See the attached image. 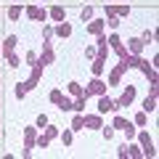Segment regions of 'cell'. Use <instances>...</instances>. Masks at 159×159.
<instances>
[{
  "mask_svg": "<svg viewBox=\"0 0 159 159\" xmlns=\"http://www.w3.org/2000/svg\"><path fill=\"white\" fill-rule=\"evenodd\" d=\"M138 141H141V154H143V157H154V154H157V148H154V141H151V135H148L146 130L138 133Z\"/></svg>",
  "mask_w": 159,
  "mask_h": 159,
  "instance_id": "cell-1",
  "label": "cell"
},
{
  "mask_svg": "<svg viewBox=\"0 0 159 159\" xmlns=\"http://www.w3.org/2000/svg\"><path fill=\"white\" fill-rule=\"evenodd\" d=\"M85 93H88V96H103V93H106V82H103L101 77H93L90 82H88Z\"/></svg>",
  "mask_w": 159,
  "mask_h": 159,
  "instance_id": "cell-2",
  "label": "cell"
},
{
  "mask_svg": "<svg viewBox=\"0 0 159 159\" xmlns=\"http://www.w3.org/2000/svg\"><path fill=\"white\" fill-rule=\"evenodd\" d=\"M133 98H135V85H127L122 90V96H119V101H114V103H117V109H122V106H130Z\"/></svg>",
  "mask_w": 159,
  "mask_h": 159,
  "instance_id": "cell-3",
  "label": "cell"
},
{
  "mask_svg": "<svg viewBox=\"0 0 159 159\" xmlns=\"http://www.w3.org/2000/svg\"><path fill=\"white\" fill-rule=\"evenodd\" d=\"M109 111H117V103L111 101V98H106V93L103 96H98V114H109Z\"/></svg>",
  "mask_w": 159,
  "mask_h": 159,
  "instance_id": "cell-4",
  "label": "cell"
},
{
  "mask_svg": "<svg viewBox=\"0 0 159 159\" xmlns=\"http://www.w3.org/2000/svg\"><path fill=\"white\" fill-rule=\"evenodd\" d=\"M85 127H88V130H101V127H103L101 114H85Z\"/></svg>",
  "mask_w": 159,
  "mask_h": 159,
  "instance_id": "cell-5",
  "label": "cell"
},
{
  "mask_svg": "<svg viewBox=\"0 0 159 159\" xmlns=\"http://www.w3.org/2000/svg\"><path fill=\"white\" fill-rule=\"evenodd\" d=\"M27 16L34 19V21H45V19H48V11H45V8H40V6H29V8H27Z\"/></svg>",
  "mask_w": 159,
  "mask_h": 159,
  "instance_id": "cell-6",
  "label": "cell"
},
{
  "mask_svg": "<svg viewBox=\"0 0 159 159\" xmlns=\"http://www.w3.org/2000/svg\"><path fill=\"white\" fill-rule=\"evenodd\" d=\"M106 43H109V45H111L114 51L119 53V58H122V56H127V48H125V43H122V40H119V34H111V37H109Z\"/></svg>",
  "mask_w": 159,
  "mask_h": 159,
  "instance_id": "cell-7",
  "label": "cell"
},
{
  "mask_svg": "<svg viewBox=\"0 0 159 159\" xmlns=\"http://www.w3.org/2000/svg\"><path fill=\"white\" fill-rule=\"evenodd\" d=\"M143 45H146V43H143L141 37H133V40H127V51H130L133 56H141V53H143Z\"/></svg>",
  "mask_w": 159,
  "mask_h": 159,
  "instance_id": "cell-8",
  "label": "cell"
},
{
  "mask_svg": "<svg viewBox=\"0 0 159 159\" xmlns=\"http://www.w3.org/2000/svg\"><path fill=\"white\" fill-rule=\"evenodd\" d=\"M122 74H125V64L119 61V66L114 69L111 74H109V85H119V80H122Z\"/></svg>",
  "mask_w": 159,
  "mask_h": 159,
  "instance_id": "cell-9",
  "label": "cell"
},
{
  "mask_svg": "<svg viewBox=\"0 0 159 159\" xmlns=\"http://www.w3.org/2000/svg\"><path fill=\"white\" fill-rule=\"evenodd\" d=\"M16 43H19V37H16V34H8V37H6V43H3V48H0V51H3V56H6V53H13Z\"/></svg>",
  "mask_w": 159,
  "mask_h": 159,
  "instance_id": "cell-10",
  "label": "cell"
},
{
  "mask_svg": "<svg viewBox=\"0 0 159 159\" xmlns=\"http://www.w3.org/2000/svg\"><path fill=\"white\" fill-rule=\"evenodd\" d=\"M90 69H93V77H101L103 69H106V58H98V56H96V58H93V66H90Z\"/></svg>",
  "mask_w": 159,
  "mask_h": 159,
  "instance_id": "cell-11",
  "label": "cell"
},
{
  "mask_svg": "<svg viewBox=\"0 0 159 159\" xmlns=\"http://www.w3.org/2000/svg\"><path fill=\"white\" fill-rule=\"evenodd\" d=\"M103 27H106V21L96 19V21H90V24H88V32H90V34H96V37H98V34H103Z\"/></svg>",
  "mask_w": 159,
  "mask_h": 159,
  "instance_id": "cell-12",
  "label": "cell"
},
{
  "mask_svg": "<svg viewBox=\"0 0 159 159\" xmlns=\"http://www.w3.org/2000/svg\"><path fill=\"white\" fill-rule=\"evenodd\" d=\"M66 90H69V96H74V98H80V96H88V93H85V88L80 85V82H69V85H66Z\"/></svg>",
  "mask_w": 159,
  "mask_h": 159,
  "instance_id": "cell-13",
  "label": "cell"
},
{
  "mask_svg": "<svg viewBox=\"0 0 159 159\" xmlns=\"http://www.w3.org/2000/svg\"><path fill=\"white\" fill-rule=\"evenodd\" d=\"M48 16H51L53 21H64V19H66V11H64L61 6H53L51 11H48Z\"/></svg>",
  "mask_w": 159,
  "mask_h": 159,
  "instance_id": "cell-14",
  "label": "cell"
},
{
  "mask_svg": "<svg viewBox=\"0 0 159 159\" xmlns=\"http://www.w3.org/2000/svg\"><path fill=\"white\" fill-rule=\"evenodd\" d=\"M69 127H72V130H85V114H74V117H72V125H69Z\"/></svg>",
  "mask_w": 159,
  "mask_h": 159,
  "instance_id": "cell-15",
  "label": "cell"
},
{
  "mask_svg": "<svg viewBox=\"0 0 159 159\" xmlns=\"http://www.w3.org/2000/svg\"><path fill=\"white\" fill-rule=\"evenodd\" d=\"M106 19H109L106 24H109L111 29H117V27H119V16L114 13V8H111V6H106Z\"/></svg>",
  "mask_w": 159,
  "mask_h": 159,
  "instance_id": "cell-16",
  "label": "cell"
},
{
  "mask_svg": "<svg viewBox=\"0 0 159 159\" xmlns=\"http://www.w3.org/2000/svg\"><path fill=\"white\" fill-rule=\"evenodd\" d=\"M53 32H56L58 37H69V34H72V24H66V21H58V27L53 29Z\"/></svg>",
  "mask_w": 159,
  "mask_h": 159,
  "instance_id": "cell-17",
  "label": "cell"
},
{
  "mask_svg": "<svg viewBox=\"0 0 159 159\" xmlns=\"http://www.w3.org/2000/svg\"><path fill=\"white\" fill-rule=\"evenodd\" d=\"M24 146L34 148V127H24Z\"/></svg>",
  "mask_w": 159,
  "mask_h": 159,
  "instance_id": "cell-18",
  "label": "cell"
},
{
  "mask_svg": "<svg viewBox=\"0 0 159 159\" xmlns=\"http://www.w3.org/2000/svg\"><path fill=\"white\" fill-rule=\"evenodd\" d=\"M56 106H58V111H74V101L72 98H64V96H61V101Z\"/></svg>",
  "mask_w": 159,
  "mask_h": 159,
  "instance_id": "cell-19",
  "label": "cell"
},
{
  "mask_svg": "<svg viewBox=\"0 0 159 159\" xmlns=\"http://www.w3.org/2000/svg\"><path fill=\"white\" fill-rule=\"evenodd\" d=\"M154 109H157V96H148L146 101H143V111H146V114H151Z\"/></svg>",
  "mask_w": 159,
  "mask_h": 159,
  "instance_id": "cell-20",
  "label": "cell"
},
{
  "mask_svg": "<svg viewBox=\"0 0 159 159\" xmlns=\"http://www.w3.org/2000/svg\"><path fill=\"white\" fill-rule=\"evenodd\" d=\"M19 16H21V6H16V3H13V6L8 8V19H11V21H19Z\"/></svg>",
  "mask_w": 159,
  "mask_h": 159,
  "instance_id": "cell-21",
  "label": "cell"
},
{
  "mask_svg": "<svg viewBox=\"0 0 159 159\" xmlns=\"http://www.w3.org/2000/svg\"><path fill=\"white\" fill-rule=\"evenodd\" d=\"M111 127H114V130H125V127H127V119L117 114V117H114V122H111Z\"/></svg>",
  "mask_w": 159,
  "mask_h": 159,
  "instance_id": "cell-22",
  "label": "cell"
},
{
  "mask_svg": "<svg viewBox=\"0 0 159 159\" xmlns=\"http://www.w3.org/2000/svg\"><path fill=\"white\" fill-rule=\"evenodd\" d=\"M80 19H82V21H90V19H93V6H82V11H80Z\"/></svg>",
  "mask_w": 159,
  "mask_h": 159,
  "instance_id": "cell-23",
  "label": "cell"
},
{
  "mask_svg": "<svg viewBox=\"0 0 159 159\" xmlns=\"http://www.w3.org/2000/svg\"><path fill=\"white\" fill-rule=\"evenodd\" d=\"M6 58H8V66H11V69H19V66H21V61H19L16 53H6Z\"/></svg>",
  "mask_w": 159,
  "mask_h": 159,
  "instance_id": "cell-24",
  "label": "cell"
},
{
  "mask_svg": "<svg viewBox=\"0 0 159 159\" xmlns=\"http://www.w3.org/2000/svg\"><path fill=\"white\" fill-rule=\"evenodd\" d=\"M85 101H88V96L74 98V111H85Z\"/></svg>",
  "mask_w": 159,
  "mask_h": 159,
  "instance_id": "cell-25",
  "label": "cell"
},
{
  "mask_svg": "<svg viewBox=\"0 0 159 159\" xmlns=\"http://www.w3.org/2000/svg\"><path fill=\"white\" fill-rule=\"evenodd\" d=\"M111 8H114V13H117L119 19H122V16H127V13H130V6H111Z\"/></svg>",
  "mask_w": 159,
  "mask_h": 159,
  "instance_id": "cell-26",
  "label": "cell"
},
{
  "mask_svg": "<svg viewBox=\"0 0 159 159\" xmlns=\"http://www.w3.org/2000/svg\"><path fill=\"white\" fill-rule=\"evenodd\" d=\"M48 143H51V138H48V135H40V138H34V146H40V148H48Z\"/></svg>",
  "mask_w": 159,
  "mask_h": 159,
  "instance_id": "cell-27",
  "label": "cell"
},
{
  "mask_svg": "<svg viewBox=\"0 0 159 159\" xmlns=\"http://www.w3.org/2000/svg\"><path fill=\"white\" fill-rule=\"evenodd\" d=\"M45 135H48V138L53 141V138L58 135V127H56V125H45Z\"/></svg>",
  "mask_w": 159,
  "mask_h": 159,
  "instance_id": "cell-28",
  "label": "cell"
},
{
  "mask_svg": "<svg viewBox=\"0 0 159 159\" xmlns=\"http://www.w3.org/2000/svg\"><path fill=\"white\" fill-rule=\"evenodd\" d=\"M133 122H135L138 127H143V125H146V111H138V114H135V119H133Z\"/></svg>",
  "mask_w": 159,
  "mask_h": 159,
  "instance_id": "cell-29",
  "label": "cell"
},
{
  "mask_svg": "<svg viewBox=\"0 0 159 159\" xmlns=\"http://www.w3.org/2000/svg\"><path fill=\"white\" fill-rule=\"evenodd\" d=\"M58 135H61V143H64V146L72 143V130H64V133H58Z\"/></svg>",
  "mask_w": 159,
  "mask_h": 159,
  "instance_id": "cell-30",
  "label": "cell"
},
{
  "mask_svg": "<svg viewBox=\"0 0 159 159\" xmlns=\"http://www.w3.org/2000/svg\"><path fill=\"white\" fill-rule=\"evenodd\" d=\"M127 157L138 159V157H143V154H141V148H138V146H127Z\"/></svg>",
  "mask_w": 159,
  "mask_h": 159,
  "instance_id": "cell-31",
  "label": "cell"
},
{
  "mask_svg": "<svg viewBox=\"0 0 159 159\" xmlns=\"http://www.w3.org/2000/svg\"><path fill=\"white\" fill-rule=\"evenodd\" d=\"M122 133H125V135H127V141H133V138H135V127H133L130 122H127V127H125V130H122Z\"/></svg>",
  "mask_w": 159,
  "mask_h": 159,
  "instance_id": "cell-32",
  "label": "cell"
},
{
  "mask_svg": "<svg viewBox=\"0 0 159 159\" xmlns=\"http://www.w3.org/2000/svg\"><path fill=\"white\" fill-rule=\"evenodd\" d=\"M101 133H103V138H106V141H109V138H114V127H111V125L101 127Z\"/></svg>",
  "mask_w": 159,
  "mask_h": 159,
  "instance_id": "cell-33",
  "label": "cell"
},
{
  "mask_svg": "<svg viewBox=\"0 0 159 159\" xmlns=\"http://www.w3.org/2000/svg\"><path fill=\"white\" fill-rule=\"evenodd\" d=\"M27 64H29V66H34V64H37V53L29 51V53H27Z\"/></svg>",
  "mask_w": 159,
  "mask_h": 159,
  "instance_id": "cell-34",
  "label": "cell"
},
{
  "mask_svg": "<svg viewBox=\"0 0 159 159\" xmlns=\"http://www.w3.org/2000/svg\"><path fill=\"white\" fill-rule=\"evenodd\" d=\"M141 40H143V43H154V32H148V29H146V32L141 34Z\"/></svg>",
  "mask_w": 159,
  "mask_h": 159,
  "instance_id": "cell-35",
  "label": "cell"
},
{
  "mask_svg": "<svg viewBox=\"0 0 159 159\" xmlns=\"http://www.w3.org/2000/svg\"><path fill=\"white\" fill-rule=\"evenodd\" d=\"M16 96H19V98H24V96H27V88H24L21 82H19V85H16Z\"/></svg>",
  "mask_w": 159,
  "mask_h": 159,
  "instance_id": "cell-36",
  "label": "cell"
},
{
  "mask_svg": "<svg viewBox=\"0 0 159 159\" xmlns=\"http://www.w3.org/2000/svg\"><path fill=\"white\" fill-rule=\"evenodd\" d=\"M61 96H64L61 90H53V93H51V101H53V103H58V101H61Z\"/></svg>",
  "mask_w": 159,
  "mask_h": 159,
  "instance_id": "cell-37",
  "label": "cell"
},
{
  "mask_svg": "<svg viewBox=\"0 0 159 159\" xmlns=\"http://www.w3.org/2000/svg\"><path fill=\"white\" fill-rule=\"evenodd\" d=\"M43 34H45V43H51V37H53V27H45V29H43Z\"/></svg>",
  "mask_w": 159,
  "mask_h": 159,
  "instance_id": "cell-38",
  "label": "cell"
},
{
  "mask_svg": "<svg viewBox=\"0 0 159 159\" xmlns=\"http://www.w3.org/2000/svg\"><path fill=\"white\" fill-rule=\"evenodd\" d=\"M48 125V117H45V114H40V117H37V127H45Z\"/></svg>",
  "mask_w": 159,
  "mask_h": 159,
  "instance_id": "cell-39",
  "label": "cell"
},
{
  "mask_svg": "<svg viewBox=\"0 0 159 159\" xmlns=\"http://www.w3.org/2000/svg\"><path fill=\"white\" fill-rule=\"evenodd\" d=\"M85 56H88V58H96V48L88 45V48H85Z\"/></svg>",
  "mask_w": 159,
  "mask_h": 159,
  "instance_id": "cell-40",
  "label": "cell"
},
{
  "mask_svg": "<svg viewBox=\"0 0 159 159\" xmlns=\"http://www.w3.org/2000/svg\"><path fill=\"white\" fill-rule=\"evenodd\" d=\"M117 154H119V157H127V143H122V146H119V151H117Z\"/></svg>",
  "mask_w": 159,
  "mask_h": 159,
  "instance_id": "cell-41",
  "label": "cell"
},
{
  "mask_svg": "<svg viewBox=\"0 0 159 159\" xmlns=\"http://www.w3.org/2000/svg\"><path fill=\"white\" fill-rule=\"evenodd\" d=\"M0 111H3V96H0Z\"/></svg>",
  "mask_w": 159,
  "mask_h": 159,
  "instance_id": "cell-42",
  "label": "cell"
},
{
  "mask_svg": "<svg viewBox=\"0 0 159 159\" xmlns=\"http://www.w3.org/2000/svg\"><path fill=\"white\" fill-rule=\"evenodd\" d=\"M0 82H3V74H0Z\"/></svg>",
  "mask_w": 159,
  "mask_h": 159,
  "instance_id": "cell-43",
  "label": "cell"
},
{
  "mask_svg": "<svg viewBox=\"0 0 159 159\" xmlns=\"http://www.w3.org/2000/svg\"><path fill=\"white\" fill-rule=\"evenodd\" d=\"M0 58H3V51H0Z\"/></svg>",
  "mask_w": 159,
  "mask_h": 159,
  "instance_id": "cell-44",
  "label": "cell"
},
{
  "mask_svg": "<svg viewBox=\"0 0 159 159\" xmlns=\"http://www.w3.org/2000/svg\"><path fill=\"white\" fill-rule=\"evenodd\" d=\"M13 3H16V0H13Z\"/></svg>",
  "mask_w": 159,
  "mask_h": 159,
  "instance_id": "cell-45",
  "label": "cell"
}]
</instances>
